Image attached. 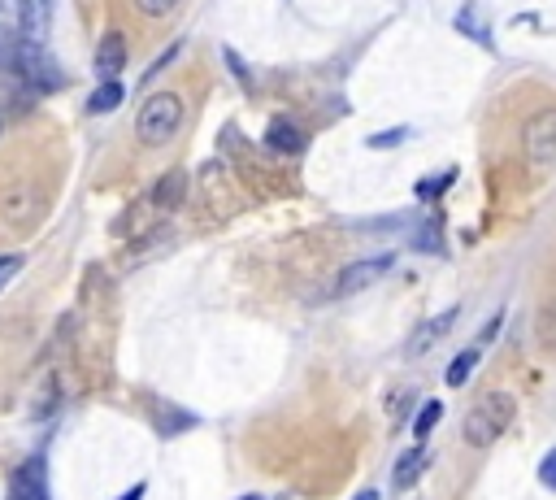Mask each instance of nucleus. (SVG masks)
<instances>
[{
	"label": "nucleus",
	"mask_w": 556,
	"mask_h": 500,
	"mask_svg": "<svg viewBox=\"0 0 556 500\" xmlns=\"http://www.w3.org/2000/svg\"><path fill=\"white\" fill-rule=\"evenodd\" d=\"M513 418H517V396L513 392H483L474 400L470 414H465L461 435H465L470 448H491L504 431L513 427Z\"/></svg>",
	"instance_id": "nucleus-1"
},
{
	"label": "nucleus",
	"mask_w": 556,
	"mask_h": 500,
	"mask_svg": "<svg viewBox=\"0 0 556 500\" xmlns=\"http://www.w3.org/2000/svg\"><path fill=\"white\" fill-rule=\"evenodd\" d=\"M179 127H183V100L174 92H157V96H148L144 105H139L135 131H139V140H144L148 148L170 144L174 135H179Z\"/></svg>",
	"instance_id": "nucleus-2"
},
{
	"label": "nucleus",
	"mask_w": 556,
	"mask_h": 500,
	"mask_svg": "<svg viewBox=\"0 0 556 500\" xmlns=\"http://www.w3.org/2000/svg\"><path fill=\"white\" fill-rule=\"evenodd\" d=\"M9 70L18 74L22 83L31 87L35 96L40 92H57L61 83V70H57V61L48 57V48H44V40H27V35H22L18 40V48H14V61H9Z\"/></svg>",
	"instance_id": "nucleus-3"
},
{
	"label": "nucleus",
	"mask_w": 556,
	"mask_h": 500,
	"mask_svg": "<svg viewBox=\"0 0 556 500\" xmlns=\"http://www.w3.org/2000/svg\"><path fill=\"white\" fill-rule=\"evenodd\" d=\"M522 153H526V166L535 170V174H548L556 166V105L539 109V114L526 122Z\"/></svg>",
	"instance_id": "nucleus-4"
},
{
	"label": "nucleus",
	"mask_w": 556,
	"mask_h": 500,
	"mask_svg": "<svg viewBox=\"0 0 556 500\" xmlns=\"http://www.w3.org/2000/svg\"><path fill=\"white\" fill-rule=\"evenodd\" d=\"M391 266H396V257H391V253H383V257H365V261H352V266H344V274H339L335 296H357V292H365V287H374Z\"/></svg>",
	"instance_id": "nucleus-5"
},
{
	"label": "nucleus",
	"mask_w": 556,
	"mask_h": 500,
	"mask_svg": "<svg viewBox=\"0 0 556 500\" xmlns=\"http://www.w3.org/2000/svg\"><path fill=\"white\" fill-rule=\"evenodd\" d=\"M265 148L278 157H300L309 148V135L300 131L292 118H274L270 127H265Z\"/></svg>",
	"instance_id": "nucleus-6"
},
{
	"label": "nucleus",
	"mask_w": 556,
	"mask_h": 500,
	"mask_svg": "<svg viewBox=\"0 0 556 500\" xmlns=\"http://www.w3.org/2000/svg\"><path fill=\"white\" fill-rule=\"evenodd\" d=\"M9 500H48V479H44V457L27 461L9 479Z\"/></svg>",
	"instance_id": "nucleus-7"
},
{
	"label": "nucleus",
	"mask_w": 556,
	"mask_h": 500,
	"mask_svg": "<svg viewBox=\"0 0 556 500\" xmlns=\"http://www.w3.org/2000/svg\"><path fill=\"white\" fill-rule=\"evenodd\" d=\"M53 9L57 0H18V27L27 40H44L53 27Z\"/></svg>",
	"instance_id": "nucleus-8"
},
{
	"label": "nucleus",
	"mask_w": 556,
	"mask_h": 500,
	"mask_svg": "<svg viewBox=\"0 0 556 500\" xmlns=\"http://www.w3.org/2000/svg\"><path fill=\"white\" fill-rule=\"evenodd\" d=\"M183 200H187V170L174 166L153 183V205L157 209H179Z\"/></svg>",
	"instance_id": "nucleus-9"
},
{
	"label": "nucleus",
	"mask_w": 556,
	"mask_h": 500,
	"mask_svg": "<svg viewBox=\"0 0 556 500\" xmlns=\"http://www.w3.org/2000/svg\"><path fill=\"white\" fill-rule=\"evenodd\" d=\"M122 66H126V40L118 31H109L105 40H100V48H96V74H100V79H118Z\"/></svg>",
	"instance_id": "nucleus-10"
},
{
	"label": "nucleus",
	"mask_w": 556,
	"mask_h": 500,
	"mask_svg": "<svg viewBox=\"0 0 556 500\" xmlns=\"http://www.w3.org/2000/svg\"><path fill=\"white\" fill-rule=\"evenodd\" d=\"M457 318H461V309L452 305V309H444V314H439V318H431V322H426V327H417L413 344H409V353H413V357H417V353H426V348H431V344L439 340V335H448V331H452V322H457Z\"/></svg>",
	"instance_id": "nucleus-11"
},
{
	"label": "nucleus",
	"mask_w": 556,
	"mask_h": 500,
	"mask_svg": "<svg viewBox=\"0 0 556 500\" xmlns=\"http://www.w3.org/2000/svg\"><path fill=\"white\" fill-rule=\"evenodd\" d=\"M122 96H126V87L118 79H100V87L87 96V114H113V109L122 105Z\"/></svg>",
	"instance_id": "nucleus-12"
},
{
	"label": "nucleus",
	"mask_w": 556,
	"mask_h": 500,
	"mask_svg": "<svg viewBox=\"0 0 556 500\" xmlns=\"http://www.w3.org/2000/svg\"><path fill=\"white\" fill-rule=\"evenodd\" d=\"M422 466H426V444H413L409 453H404V457L396 461V474H391V483H396L400 492H404V487H413V483H417Z\"/></svg>",
	"instance_id": "nucleus-13"
},
{
	"label": "nucleus",
	"mask_w": 556,
	"mask_h": 500,
	"mask_svg": "<svg viewBox=\"0 0 556 500\" xmlns=\"http://www.w3.org/2000/svg\"><path fill=\"white\" fill-rule=\"evenodd\" d=\"M157 431L161 435H174V431H192L196 427V414H183L179 405H157Z\"/></svg>",
	"instance_id": "nucleus-14"
},
{
	"label": "nucleus",
	"mask_w": 556,
	"mask_h": 500,
	"mask_svg": "<svg viewBox=\"0 0 556 500\" xmlns=\"http://www.w3.org/2000/svg\"><path fill=\"white\" fill-rule=\"evenodd\" d=\"M478 357H483V348H465V353H457L452 357V366H448V387H465V379L474 374V366H478Z\"/></svg>",
	"instance_id": "nucleus-15"
},
{
	"label": "nucleus",
	"mask_w": 556,
	"mask_h": 500,
	"mask_svg": "<svg viewBox=\"0 0 556 500\" xmlns=\"http://www.w3.org/2000/svg\"><path fill=\"white\" fill-rule=\"evenodd\" d=\"M439 418H444V405H439V400H426L422 414H417V422H413V440L422 444L426 435H431V431L439 427Z\"/></svg>",
	"instance_id": "nucleus-16"
},
{
	"label": "nucleus",
	"mask_w": 556,
	"mask_h": 500,
	"mask_svg": "<svg viewBox=\"0 0 556 500\" xmlns=\"http://www.w3.org/2000/svg\"><path fill=\"white\" fill-rule=\"evenodd\" d=\"M457 31H461V35H474L478 44H487V48H491V35L474 22V9H461V14H457Z\"/></svg>",
	"instance_id": "nucleus-17"
},
{
	"label": "nucleus",
	"mask_w": 556,
	"mask_h": 500,
	"mask_svg": "<svg viewBox=\"0 0 556 500\" xmlns=\"http://www.w3.org/2000/svg\"><path fill=\"white\" fill-rule=\"evenodd\" d=\"M53 409H57V379H44V392H40V400H35L31 414H35V418H48Z\"/></svg>",
	"instance_id": "nucleus-18"
},
{
	"label": "nucleus",
	"mask_w": 556,
	"mask_h": 500,
	"mask_svg": "<svg viewBox=\"0 0 556 500\" xmlns=\"http://www.w3.org/2000/svg\"><path fill=\"white\" fill-rule=\"evenodd\" d=\"M409 140V127H391V131H383V135H370V148H396V144H404Z\"/></svg>",
	"instance_id": "nucleus-19"
},
{
	"label": "nucleus",
	"mask_w": 556,
	"mask_h": 500,
	"mask_svg": "<svg viewBox=\"0 0 556 500\" xmlns=\"http://www.w3.org/2000/svg\"><path fill=\"white\" fill-rule=\"evenodd\" d=\"M452 179H457V170L439 174V179H426V183H417V196H422V200H431V196H439V192H444V187H452Z\"/></svg>",
	"instance_id": "nucleus-20"
},
{
	"label": "nucleus",
	"mask_w": 556,
	"mask_h": 500,
	"mask_svg": "<svg viewBox=\"0 0 556 500\" xmlns=\"http://www.w3.org/2000/svg\"><path fill=\"white\" fill-rule=\"evenodd\" d=\"M222 57H226V66H231V74H235V79L244 83V87H252V70L244 66V57H239L235 48H222Z\"/></svg>",
	"instance_id": "nucleus-21"
},
{
	"label": "nucleus",
	"mask_w": 556,
	"mask_h": 500,
	"mask_svg": "<svg viewBox=\"0 0 556 500\" xmlns=\"http://www.w3.org/2000/svg\"><path fill=\"white\" fill-rule=\"evenodd\" d=\"M22 270V257L18 253H5V257H0V292H5V287L9 283H14V274Z\"/></svg>",
	"instance_id": "nucleus-22"
},
{
	"label": "nucleus",
	"mask_w": 556,
	"mask_h": 500,
	"mask_svg": "<svg viewBox=\"0 0 556 500\" xmlns=\"http://www.w3.org/2000/svg\"><path fill=\"white\" fill-rule=\"evenodd\" d=\"M135 5H139V14H148V18H166L179 0H135Z\"/></svg>",
	"instance_id": "nucleus-23"
},
{
	"label": "nucleus",
	"mask_w": 556,
	"mask_h": 500,
	"mask_svg": "<svg viewBox=\"0 0 556 500\" xmlns=\"http://www.w3.org/2000/svg\"><path fill=\"white\" fill-rule=\"evenodd\" d=\"M179 53H183V44H179V40H174V44L166 48V53H161V57L153 61V66H148V74H144V79H157V74H161V70H166V66H170V61H174V57H179Z\"/></svg>",
	"instance_id": "nucleus-24"
},
{
	"label": "nucleus",
	"mask_w": 556,
	"mask_h": 500,
	"mask_svg": "<svg viewBox=\"0 0 556 500\" xmlns=\"http://www.w3.org/2000/svg\"><path fill=\"white\" fill-rule=\"evenodd\" d=\"M539 483L548 487V492H556V448H552V453L539 461Z\"/></svg>",
	"instance_id": "nucleus-25"
},
{
	"label": "nucleus",
	"mask_w": 556,
	"mask_h": 500,
	"mask_svg": "<svg viewBox=\"0 0 556 500\" xmlns=\"http://www.w3.org/2000/svg\"><path fill=\"white\" fill-rule=\"evenodd\" d=\"M14 48H18V35H9L5 27H0V66H9V61H14Z\"/></svg>",
	"instance_id": "nucleus-26"
},
{
	"label": "nucleus",
	"mask_w": 556,
	"mask_h": 500,
	"mask_svg": "<svg viewBox=\"0 0 556 500\" xmlns=\"http://www.w3.org/2000/svg\"><path fill=\"white\" fill-rule=\"evenodd\" d=\"M500 322H504V314H496V318L487 322V327H483V335H478V348H487V344H491V335L500 331Z\"/></svg>",
	"instance_id": "nucleus-27"
},
{
	"label": "nucleus",
	"mask_w": 556,
	"mask_h": 500,
	"mask_svg": "<svg viewBox=\"0 0 556 500\" xmlns=\"http://www.w3.org/2000/svg\"><path fill=\"white\" fill-rule=\"evenodd\" d=\"M144 496H148V483H135V487H126L118 500H144Z\"/></svg>",
	"instance_id": "nucleus-28"
},
{
	"label": "nucleus",
	"mask_w": 556,
	"mask_h": 500,
	"mask_svg": "<svg viewBox=\"0 0 556 500\" xmlns=\"http://www.w3.org/2000/svg\"><path fill=\"white\" fill-rule=\"evenodd\" d=\"M357 500H378V492H374V487H365V492H361Z\"/></svg>",
	"instance_id": "nucleus-29"
},
{
	"label": "nucleus",
	"mask_w": 556,
	"mask_h": 500,
	"mask_svg": "<svg viewBox=\"0 0 556 500\" xmlns=\"http://www.w3.org/2000/svg\"><path fill=\"white\" fill-rule=\"evenodd\" d=\"M244 500H261V496H244Z\"/></svg>",
	"instance_id": "nucleus-30"
}]
</instances>
